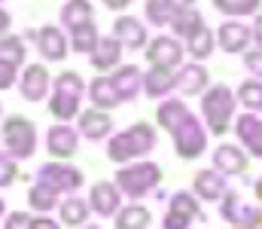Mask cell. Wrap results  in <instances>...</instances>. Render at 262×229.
Listing matches in <instances>:
<instances>
[{
	"label": "cell",
	"instance_id": "cell-37",
	"mask_svg": "<svg viewBox=\"0 0 262 229\" xmlns=\"http://www.w3.org/2000/svg\"><path fill=\"white\" fill-rule=\"evenodd\" d=\"M0 58H3L9 68H18V65L25 61V43H21L18 37H6V40H0Z\"/></svg>",
	"mask_w": 262,
	"mask_h": 229
},
{
	"label": "cell",
	"instance_id": "cell-33",
	"mask_svg": "<svg viewBox=\"0 0 262 229\" xmlns=\"http://www.w3.org/2000/svg\"><path fill=\"white\" fill-rule=\"evenodd\" d=\"M89 211L92 208L82 199H67L64 205H61V223H67V226H82L89 220Z\"/></svg>",
	"mask_w": 262,
	"mask_h": 229
},
{
	"label": "cell",
	"instance_id": "cell-38",
	"mask_svg": "<svg viewBox=\"0 0 262 229\" xmlns=\"http://www.w3.org/2000/svg\"><path fill=\"white\" fill-rule=\"evenodd\" d=\"M49 110H52L58 119H70V116H76V110H79V101L64 98V95H52V101H49Z\"/></svg>",
	"mask_w": 262,
	"mask_h": 229
},
{
	"label": "cell",
	"instance_id": "cell-1",
	"mask_svg": "<svg viewBox=\"0 0 262 229\" xmlns=\"http://www.w3.org/2000/svg\"><path fill=\"white\" fill-rule=\"evenodd\" d=\"M235 104H238V98H235V92L229 89V86H210L207 92H204V98H201V113H204V122H207V132L210 135H226L229 129H232V122H235Z\"/></svg>",
	"mask_w": 262,
	"mask_h": 229
},
{
	"label": "cell",
	"instance_id": "cell-17",
	"mask_svg": "<svg viewBox=\"0 0 262 229\" xmlns=\"http://www.w3.org/2000/svg\"><path fill=\"white\" fill-rule=\"evenodd\" d=\"M79 132L85 135V138H92V141H101V138H107L110 132H113V119L104 113V110H85L82 116H79Z\"/></svg>",
	"mask_w": 262,
	"mask_h": 229
},
{
	"label": "cell",
	"instance_id": "cell-47",
	"mask_svg": "<svg viewBox=\"0 0 262 229\" xmlns=\"http://www.w3.org/2000/svg\"><path fill=\"white\" fill-rule=\"evenodd\" d=\"M6 25H9V15H6V12L0 9V31H6Z\"/></svg>",
	"mask_w": 262,
	"mask_h": 229
},
{
	"label": "cell",
	"instance_id": "cell-50",
	"mask_svg": "<svg viewBox=\"0 0 262 229\" xmlns=\"http://www.w3.org/2000/svg\"><path fill=\"white\" fill-rule=\"evenodd\" d=\"M85 229H98V226H85Z\"/></svg>",
	"mask_w": 262,
	"mask_h": 229
},
{
	"label": "cell",
	"instance_id": "cell-12",
	"mask_svg": "<svg viewBox=\"0 0 262 229\" xmlns=\"http://www.w3.org/2000/svg\"><path fill=\"white\" fill-rule=\"evenodd\" d=\"M192 3H195V0H146V18H149L152 25L165 28V25H171L180 12L192 9Z\"/></svg>",
	"mask_w": 262,
	"mask_h": 229
},
{
	"label": "cell",
	"instance_id": "cell-35",
	"mask_svg": "<svg viewBox=\"0 0 262 229\" xmlns=\"http://www.w3.org/2000/svg\"><path fill=\"white\" fill-rule=\"evenodd\" d=\"M98 31L95 25H82V28H73V49L76 52H95L98 49Z\"/></svg>",
	"mask_w": 262,
	"mask_h": 229
},
{
	"label": "cell",
	"instance_id": "cell-8",
	"mask_svg": "<svg viewBox=\"0 0 262 229\" xmlns=\"http://www.w3.org/2000/svg\"><path fill=\"white\" fill-rule=\"evenodd\" d=\"M40 183H49L52 190H79L82 186V171L79 168H70V165H43L40 168Z\"/></svg>",
	"mask_w": 262,
	"mask_h": 229
},
{
	"label": "cell",
	"instance_id": "cell-7",
	"mask_svg": "<svg viewBox=\"0 0 262 229\" xmlns=\"http://www.w3.org/2000/svg\"><path fill=\"white\" fill-rule=\"evenodd\" d=\"M146 61L149 68H165V71H174L180 61H183V46L174 40V37H156L149 46H146Z\"/></svg>",
	"mask_w": 262,
	"mask_h": 229
},
{
	"label": "cell",
	"instance_id": "cell-49",
	"mask_svg": "<svg viewBox=\"0 0 262 229\" xmlns=\"http://www.w3.org/2000/svg\"><path fill=\"white\" fill-rule=\"evenodd\" d=\"M0 214H3V199H0Z\"/></svg>",
	"mask_w": 262,
	"mask_h": 229
},
{
	"label": "cell",
	"instance_id": "cell-5",
	"mask_svg": "<svg viewBox=\"0 0 262 229\" xmlns=\"http://www.w3.org/2000/svg\"><path fill=\"white\" fill-rule=\"evenodd\" d=\"M171 135H174V144H177L180 159H198L201 153L207 150V132L201 129V122H198L192 113H189Z\"/></svg>",
	"mask_w": 262,
	"mask_h": 229
},
{
	"label": "cell",
	"instance_id": "cell-19",
	"mask_svg": "<svg viewBox=\"0 0 262 229\" xmlns=\"http://www.w3.org/2000/svg\"><path fill=\"white\" fill-rule=\"evenodd\" d=\"M46 89H49V74H46V68L43 65H31L25 76H21V95L28 98V101H40L43 95H46Z\"/></svg>",
	"mask_w": 262,
	"mask_h": 229
},
{
	"label": "cell",
	"instance_id": "cell-42",
	"mask_svg": "<svg viewBox=\"0 0 262 229\" xmlns=\"http://www.w3.org/2000/svg\"><path fill=\"white\" fill-rule=\"evenodd\" d=\"M12 79H15V68H9V65L0 58V89H9Z\"/></svg>",
	"mask_w": 262,
	"mask_h": 229
},
{
	"label": "cell",
	"instance_id": "cell-20",
	"mask_svg": "<svg viewBox=\"0 0 262 229\" xmlns=\"http://www.w3.org/2000/svg\"><path fill=\"white\" fill-rule=\"evenodd\" d=\"M207 68H201L198 61L192 65H186V68H180V74H177V89L183 92V95H198L201 89H207Z\"/></svg>",
	"mask_w": 262,
	"mask_h": 229
},
{
	"label": "cell",
	"instance_id": "cell-14",
	"mask_svg": "<svg viewBox=\"0 0 262 229\" xmlns=\"http://www.w3.org/2000/svg\"><path fill=\"white\" fill-rule=\"evenodd\" d=\"M195 193L198 199H204V202H216V199H223L229 190H226V177L216 171V168H204V171H198L195 174Z\"/></svg>",
	"mask_w": 262,
	"mask_h": 229
},
{
	"label": "cell",
	"instance_id": "cell-30",
	"mask_svg": "<svg viewBox=\"0 0 262 229\" xmlns=\"http://www.w3.org/2000/svg\"><path fill=\"white\" fill-rule=\"evenodd\" d=\"M213 6H216L223 15L241 18V15H256L259 6H262V0H213Z\"/></svg>",
	"mask_w": 262,
	"mask_h": 229
},
{
	"label": "cell",
	"instance_id": "cell-10",
	"mask_svg": "<svg viewBox=\"0 0 262 229\" xmlns=\"http://www.w3.org/2000/svg\"><path fill=\"white\" fill-rule=\"evenodd\" d=\"M89 208L98 211L101 217H110V214H119V202H122V193L116 190V183H107V180H98L89 193Z\"/></svg>",
	"mask_w": 262,
	"mask_h": 229
},
{
	"label": "cell",
	"instance_id": "cell-15",
	"mask_svg": "<svg viewBox=\"0 0 262 229\" xmlns=\"http://www.w3.org/2000/svg\"><path fill=\"white\" fill-rule=\"evenodd\" d=\"M113 37H116L122 46H128V49H140V46L146 43V28H143L134 15H122V18H116V25H113Z\"/></svg>",
	"mask_w": 262,
	"mask_h": 229
},
{
	"label": "cell",
	"instance_id": "cell-46",
	"mask_svg": "<svg viewBox=\"0 0 262 229\" xmlns=\"http://www.w3.org/2000/svg\"><path fill=\"white\" fill-rule=\"evenodd\" d=\"M104 3H107L110 9H122V6H128L131 0H104Z\"/></svg>",
	"mask_w": 262,
	"mask_h": 229
},
{
	"label": "cell",
	"instance_id": "cell-40",
	"mask_svg": "<svg viewBox=\"0 0 262 229\" xmlns=\"http://www.w3.org/2000/svg\"><path fill=\"white\" fill-rule=\"evenodd\" d=\"M189 217H183V214H174V211H168L165 214V229H189Z\"/></svg>",
	"mask_w": 262,
	"mask_h": 229
},
{
	"label": "cell",
	"instance_id": "cell-13",
	"mask_svg": "<svg viewBox=\"0 0 262 229\" xmlns=\"http://www.w3.org/2000/svg\"><path fill=\"white\" fill-rule=\"evenodd\" d=\"M213 165L216 171L226 177V174H244L247 171V153L235 144H220L213 150Z\"/></svg>",
	"mask_w": 262,
	"mask_h": 229
},
{
	"label": "cell",
	"instance_id": "cell-29",
	"mask_svg": "<svg viewBox=\"0 0 262 229\" xmlns=\"http://www.w3.org/2000/svg\"><path fill=\"white\" fill-rule=\"evenodd\" d=\"M149 223H152V217L143 205H128L125 211L116 214V229H146Z\"/></svg>",
	"mask_w": 262,
	"mask_h": 229
},
{
	"label": "cell",
	"instance_id": "cell-2",
	"mask_svg": "<svg viewBox=\"0 0 262 229\" xmlns=\"http://www.w3.org/2000/svg\"><path fill=\"white\" fill-rule=\"evenodd\" d=\"M152 147H156V132H152V126H149V122H134L128 132H122V135H116V138L110 141L107 156H110L113 162H128V159H137V156L149 153Z\"/></svg>",
	"mask_w": 262,
	"mask_h": 229
},
{
	"label": "cell",
	"instance_id": "cell-36",
	"mask_svg": "<svg viewBox=\"0 0 262 229\" xmlns=\"http://www.w3.org/2000/svg\"><path fill=\"white\" fill-rule=\"evenodd\" d=\"M201 25H204V18H201V12H195V9H186V12H180V15L171 22L174 34H180V37H189V34H195Z\"/></svg>",
	"mask_w": 262,
	"mask_h": 229
},
{
	"label": "cell",
	"instance_id": "cell-44",
	"mask_svg": "<svg viewBox=\"0 0 262 229\" xmlns=\"http://www.w3.org/2000/svg\"><path fill=\"white\" fill-rule=\"evenodd\" d=\"M250 34H253V40L259 43V49H262V12H256V18L250 25Z\"/></svg>",
	"mask_w": 262,
	"mask_h": 229
},
{
	"label": "cell",
	"instance_id": "cell-9",
	"mask_svg": "<svg viewBox=\"0 0 262 229\" xmlns=\"http://www.w3.org/2000/svg\"><path fill=\"white\" fill-rule=\"evenodd\" d=\"M235 135H238V141L247 147L250 156L262 159V119L256 116V113L238 116V119H235Z\"/></svg>",
	"mask_w": 262,
	"mask_h": 229
},
{
	"label": "cell",
	"instance_id": "cell-4",
	"mask_svg": "<svg viewBox=\"0 0 262 229\" xmlns=\"http://www.w3.org/2000/svg\"><path fill=\"white\" fill-rule=\"evenodd\" d=\"M3 141H6V150L15 159H28L34 153V147H37L34 122H28L25 116H9L3 122Z\"/></svg>",
	"mask_w": 262,
	"mask_h": 229
},
{
	"label": "cell",
	"instance_id": "cell-48",
	"mask_svg": "<svg viewBox=\"0 0 262 229\" xmlns=\"http://www.w3.org/2000/svg\"><path fill=\"white\" fill-rule=\"evenodd\" d=\"M256 196H259V199H262V177H259V180H256Z\"/></svg>",
	"mask_w": 262,
	"mask_h": 229
},
{
	"label": "cell",
	"instance_id": "cell-31",
	"mask_svg": "<svg viewBox=\"0 0 262 229\" xmlns=\"http://www.w3.org/2000/svg\"><path fill=\"white\" fill-rule=\"evenodd\" d=\"M31 208H37V211H52L55 208V202H58V190H52L49 183H34L31 186Z\"/></svg>",
	"mask_w": 262,
	"mask_h": 229
},
{
	"label": "cell",
	"instance_id": "cell-16",
	"mask_svg": "<svg viewBox=\"0 0 262 229\" xmlns=\"http://www.w3.org/2000/svg\"><path fill=\"white\" fill-rule=\"evenodd\" d=\"M46 144H49V153H52V156L70 159V156L76 153V147H79V135H76L70 126H55V129H49Z\"/></svg>",
	"mask_w": 262,
	"mask_h": 229
},
{
	"label": "cell",
	"instance_id": "cell-27",
	"mask_svg": "<svg viewBox=\"0 0 262 229\" xmlns=\"http://www.w3.org/2000/svg\"><path fill=\"white\" fill-rule=\"evenodd\" d=\"M61 22L67 28H82V25H92V3L89 0H70L64 9H61Z\"/></svg>",
	"mask_w": 262,
	"mask_h": 229
},
{
	"label": "cell",
	"instance_id": "cell-26",
	"mask_svg": "<svg viewBox=\"0 0 262 229\" xmlns=\"http://www.w3.org/2000/svg\"><path fill=\"white\" fill-rule=\"evenodd\" d=\"M186 116H189V107H186L183 101H177V98H174V101H165V104L159 107V113H156L159 126H162V129H168V132H174Z\"/></svg>",
	"mask_w": 262,
	"mask_h": 229
},
{
	"label": "cell",
	"instance_id": "cell-6",
	"mask_svg": "<svg viewBox=\"0 0 262 229\" xmlns=\"http://www.w3.org/2000/svg\"><path fill=\"white\" fill-rule=\"evenodd\" d=\"M223 217L229 223H235V229H259L262 226V211L244 205L238 193H226L223 196Z\"/></svg>",
	"mask_w": 262,
	"mask_h": 229
},
{
	"label": "cell",
	"instance_id": "cell-25",
	"mask_svg": "<svg viewBox=\"0 0 262 229\" xmlns=\"http://www.w3.org/2000/svg\"><path fill=\"white\" fill-rule=\"evenodd\" d=\"M186 52L195 58V61H204V58H210L213 55V34H210V28H198L195 34H189L186 37Z\"/></svg>",
	"mask_w": 262,
	"mask_h": 229
},
{
	"label": "cell",
	"instance_id": "cell-39",
	"mask_svg": "<svg viewBox=\"0 0 262 229\" xmlns=\"http://www.w3.org/2000/svg\"><path fill=\"white\" fill-rule=\"evenodd\" d=\"M244 68L250 71V76L262 79V49H250V52H244Z\"/></svg>",
	"mask_w": 262,
	"mask_h": 229
},
{
	"label": "cell",
	"instance_id": "cell-28",
	"mask_svg": "<svg viewBox=\"0 0 262 229\" xmlns=\"http://www.w3.org/2000/svg\"><path fill=\"white\" fill-rule=\"evenodd\" d=\"M235 98L247 107V113H262V79H244Z\"/></svg>",
	"mask_w": 262,
	"mask_h": 229
},
{
	"label": "cell",
	"instance_id": "cell-41",
	"mask_svg": "<svg viewBox=\"0 0 262 229\" xmlns=\"http://www.w3.org/2000/svg\"><path fill=\"white\" fill-rule=\"evenodd\" d=\"M15 180V165L9 159H0V186H9Z\"/></svg>",
	"mask_w": 262,
	"mask_h": 229
},
{
	"label": "cell",
	"instance_id": "cell-21",
	"mask_svg": "<svg viewBox=\"0 0 262 229\" xmlns=\"http://www.w3.org/2000/svg\"><path fill=\"white\" fill-rule=\"evenodd\" d=\"M89 95H92V101H95L98 110H110V107L122 104V95L116 92V86H113L110 76H98V79L89 86Z\"/></svg>",
	"mask_w": 262,
	"mask_h": 229
},
{
	"label": "cell",
	"instance_id": "cell-23",
	"mask_svg": "<svg viewBox=\"0 0 262 229\" xmlns=\"http://www.w3.org/2000/svg\"><path fill=\"white\" fill-rule=\"evenodd\" d=\"M113 79V86H116V92L122 95V101H134L137 98V92H140V71L134 68V65H125V68H119L116 76H110Z\"/></svg>",
	"mask_w": 262,
	"mask_h": 229
},
{
	"label": "cell",
	"instance_id": "cell-11",
	"mask_svg": "<svg viewBox=\"0 0 262 229\" xmlns=\"http://www.w3.org/2000/svg\"><path fill=\"white\" fill-rule=\"evenodd\" d=\"M216 40H220L223 52H244V49H247V43L253 40V34H250V28H247L244 22L232 18V22H223V25H220Z\"/></svg>",
	"mask_w": 262,
	"mask_h": 229
},
{
	"label": "cell",
	"instance_id": "cell-34",
	"mask_svg": "<svg viewBox=\"0 0 262 229\" xmlns=\"http://www.w3.org/2000/svg\"><path fill=\"white\" fill-rule=\"evenodd\" d=\"M55 95H64V98L79 101V95H82V76L76 74V71H64L55 79Z\"/></svg>",
	"mask_w": 262,
	"mask_h": 229
},
{
	"label": "cell",
	"instance_id": "cell-22",
	"mask_svg": "<svg viewBox=\"0 0 262 229\" xmlns=\"http://www.w3.org/2000/svg\"><path fill=\"white\" fill-rule=\"evenodd\" d=\"M174 86H177V76H174V71H165V68H149V74L143 76V92L149 98H162Z\"/></svg>",
	"mask_w": 262,
	"mask_h": 229
},
{
	"label": "cell",
	"instance_id": "cell-32",
	"mask_svg": "<svg viewBox=\"0 0 262 229\" xmlns=\"http://www.w3.org/2000/svg\"><path fill=\"white\" fill-rule=\"evenodd\" d=\"M168 211H174V214H183V217H189V220H204V214H201L198 202L189 196V193H174V196H171V205H168Z\"/></svg>",
	"mask_w": 262,
	"mask_h": 229
},
{
	"label": "cell",
	"instance_id": "cell-43",
	"mask_svg": "<svg viewBox=\"0 0 262 229\" xmlns=\"http://www.w3.org/2000/svg\"><path fill=\"white\" fill-rule=\"evenodd\" d=\"M6 229H31V217L28 214H9V223H6Z\"/></svg>",
	"mask_w": 262,
	"mask_h": 229
},
{
	"label": "cell",
	"instance_id": "cell-3",
	"mask_svg": "<svg viewBox=\"0 0 262 229\" xmlns=\"http://www.w3.org/2000/svg\"><path fill=\"white\" fill-rule=\"evenodd\" d=\"M159 183H162V168L152 165V162H137V165H128V168H122L116 174V190L125 193L128 199L146 196Z\"/></svg>",
	"mask_w": 262,
	"mask_h": 229
},
{
	"label": "cell",
	"instance_id": "cell-24",
	"mask_svg": "<svg viewBox=\"0 0 262 229\" xmlns=\"http://www.w3.org/2000/svg\"><path fill=\"white\" fill-rule=\"evenodd\" d=\"M119 55H122V43L116 37H107L98 43V49L92 52V65L98 71H110L113 65H119Z\"/></svg>",
	"mask_w": 262,
	"mask_h": 229
},
{
	"label": "cell",
	"instance_id": "cell-45",
	"mask_svg": "<svg viewBox=\"0 0 262 229\" xmlns=\"http://www.w3.org/2000/svg\"><path fill=\"white\" fill-rule=\"evenodd\" d=\"M31 229H61V226L52 223L49 217H37V220H31Z\"/></svg>",
	"mask_w": 262,
	"mask_h": 229
},
{
	"label": "cell",
	"instance_id": "cell-18",
	"mask_svg": "<svg viewBox=\"0 0 262 229\" xmlns=\"http://www.w3.org/2000/svg\"><path fill=\"white\" fill-rule=\"evenodd\" d=\"M37 43H40V52H43V58H49V61H61V58L67 55L64 34H61L58 28H52V25H46V28L37 34Z\"/></svg>",
	"mask_w": 262,
	"mask_h": 229
}]
</instances>
